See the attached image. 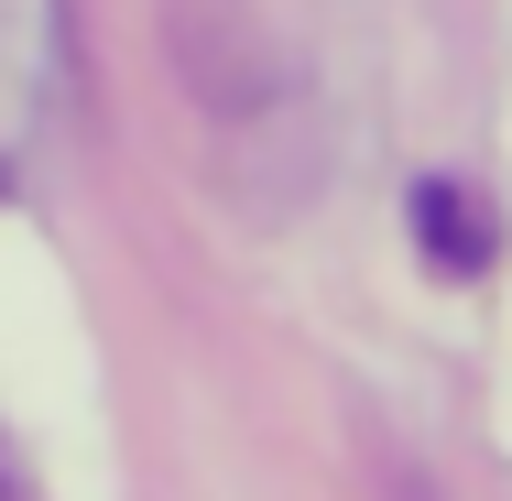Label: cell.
I'll list each match as a JSON object with an SVG mask.
<instances>
[{"instance_id":"6da1fadb","label":"cell","mask_w":512,"mask_h":501,"mask_svg":"<svg viewBox=\"0 0 512 501\" xmlns=\"http://www.w3.org/2000/svg\"><path fill=\"white\" fill-rule=\"evenodd\" d=\"M414 229L447 273H480L491 262V207H469V186H414Z\"/></svg>"},{"instance_id":"7a4b0ae2","label":"cell","mask_w":512,"mask_h":501,"mask_svg":"<svg viewBox=\"0 0 512 501\" xmlns=\"http://www.w3.org/2000/svg\"><path fill=\"white\" fill-rule=\"evenodd\" d=\"M0 186H11V175H0Z\"/></svg>"}]
</instances>
